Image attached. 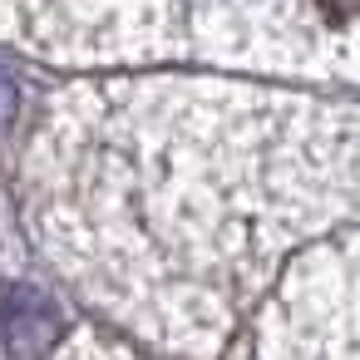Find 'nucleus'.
<instances>
[{
    "instance_id": "f257e3e1",
    "label": "nucleus",
    "mask_w": 360,
    "mask_h": 360,
    "mask_svg": "<svg viewBox=\"0 0 360 360\" xmlns=\"http://www.w3.org/2000/svg\"><path fill=\"white\" fill-rule=\"evenodd\" d=\"M311 6L321 11L326 25H350V20H360V0H311Z\"/></svg>"
}]
</instances>
